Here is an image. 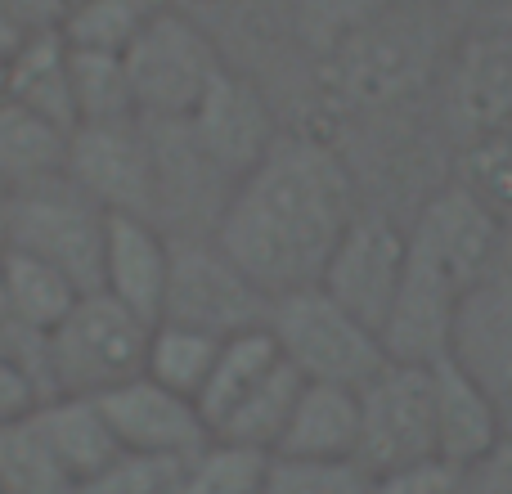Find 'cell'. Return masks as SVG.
Returning <instances> with one entry per match:
<instances>
[{
	"label": "cell",
	"mask_w": 512,
	"mask_h": 494,
	"mask_svg": "<svg viewBox=\"0 0 512 494\" xmlns=\"http://www.w3.org/2000/svg\"><path fill=\"white\" fill-rule=\"evenodd\" d=\"M360 207L355 176L333 144L310 131H279L270 153L230 189L212 243L274 301L315 288Z\"/></svg>",
	"instance_id": "1"
},
{
	"label": "cell",
	"mask_w": 512,
	"mask_h": 494,
	"mask_svg": "<svg viewBox=\"0 0 512 494\" xmlns=\"http://www.w3.org/2000/svg\"><path fill=\"white\" fill-rule=\"evenodd\" d=\"M441 59L445 54L436 45V18L396 0L337 36L333 59H328V86L342 104L378 108L418 90Z\"/></svg>",
	"instance_id": "2"
},
{
	"label": "cell",
	"mask_w": 512,
	"mask_h": 494,
	"mask_svg": "<svg viewBox=\"0 0 512 494\" xmlns=\"http://www.w3.org/2000/svg\"><path fill=\"white\" fill-rule=\"evenodd\" d=\"M131 77L135 113L144 122H185L230 63L221 59L216 41L189 14L153 5L140 23L135 41L122 54Z\"/></svg>",
	"instance_id": "3"
},
{
	"label": "cell",
	"mask_w": 512,
	"mask_h": 494,
	"mask_svg": "<svg viewBox=\"0 0 512 494\" xmlns=\"http://www.w3.org/2000/svg\"><path fill=\"white\" fill-rule=\"evenodd\" d=\"M270 328L279 355L301 373L306 382H328V387L360 391L373 373L387 364L378 333L351 310H342L324 288H297L270 301Z\"/></svg>",
	"instance_id": "4"
},
{
	"label": "cell",
	"mask_w": 512,
	"mask_h": 494,
	"mask_svg": "<svg viewBox=\"0 0 512 494\" xmlns=\"http://www.w3.org/2000/svg\"><path fill=\"white\" fill-rule=\"evenodd\" d=\"M149 333L140 315L108 292H81L59 328L50 333V387L54 396H104L122 382L140 378ZM50 396V400H54Z\"/></svg>",
	"instance_id": "5"
},
{
	"label": "cell",
	"mask_w": 512,
	"mask_h": 494,
	"mask_svg": "<svg viewBox=\"0 0 512 494\" xmlns=\"http://www.w3.org/2000/svg\"><path fill=\"white\" fill-rule=\"evenodd\" d=\"M104 230L108 212L68 176H50L9 194V247L68 274L77 292H99Z\"/></svg>",
	"instance_id": "6"
},
{
	"label": "cell",
	"mask_w": 512,
	"mask_h": 494,
	"mask_svg": "<svg viewBox=\"0 0 512 494\" xmlns=\"http://www.w3.org/2000/svg\"><path fill=\"white\" fill-rule=\"evenodd\" d=\"M270 297L212 239H171V279L158 324H185L207 337L265 328Z\"/></svg>",
	"instance_id": "7"
},
{
	"label": "cell",
	"mask_w": 512,
	"mask_h": 494,
	"mask_svg": "<svg viewBox=\"0 0 512 494\" xmlns=\"http://www.w3.org/2000/svg\"><path fill=\"white\" fill-rule=\"evenodd\" d=\"M360 463L364 477L414 468L436 454V409H432V373L418 364H382L360 391Z\"/></svg>",
	"instance_id": "8"
},
{
	"label": "cell",
	"mask_w": 512,
	"mask_h": 494,
	"mask_svg": "<svg viewBox=\"0 0 512 494\" xmlns=\"http://www.w3.org/2000/svg\"><path fill=\"white\" fill-rule=\"evenodd\" d=\"M441 122L454 144L512 126V32L472 23L441 59Z\"/></svg>",
	"instance_id": "9"
},
{
	"label": "cell",
	"mask_w": 512,
	"mask_h": 494,
	"mask_svg": "<svg viewBox=\"0 0 512 494\" xmlns=\"http://www.w3.org/2000/svg\"><path fill=\"white\" fill-rule=\"evenodd\" d=\"M63 176L86 198H95L108 216H140V221H153L158 185H153V144H149L144 117L77 126V131L68 135Z\"/></svg>",
	"instance_id": "10"
},
{
	"label": "cell",
	"mask_w": 512,
	"mask_h": 494,
	"mask_svg": "<svg viewBox=\"0 0 512 494\" xmlns=\"http://www.w3.org/2000/svg\"><path fill=\"white\" fill-rule=\"evenodd\" d=\"M405 261H409V234L387 212L360 207V216L346 225L342 243L328 256L319 288L378 333L391 301H396L400 279H405Z\"/></svg>",
	"instance_id": "11"
},
{
	"label": "cell",
	"mask_w": 512,
	"mask_h": 494,
	"mask_svg": "<svg viewBox=\"0 0 512 494\" xmlns=\"http://www.w3.org/2000/svg\"><path fill=\"white\" fill-rule=\"evenodd\" d=\"M450 355L499 400V409L512 400V225H504L495 256L463 292Z\"/></svg>",
	"instance_id": "12"
},
{
	"label": "cell",
	"mask_w": 512,
	"mask_h": 494,
	"mask_svg": "<svg viewBox=\"0 0 512 494\" xmlns=\"http://www.w3.org/2000/svg\"><path fill=\"white\" fill-rule=\"evenodd\" d=\"M185 126H189V135H194L198 153H203L230 185H239L256 162L270 153V144L279 140V122H274L265 95L234 68H225L221 77L207 86V95L198 99V108L185 117Z\"/></svg>",
	"instance_id": "13"
},
{
	"label": "cell",
	"mask_w": 512,
	"mask_h": 494,
	"mask_svg": "<svg viewBox=\"0 0 512 494\" xmlns=\"http://www.w3.org/2000/svg\"><path fill=\"white\" fill-rule=\"evenodd\" d=\"M463 288L454 279H445L436 265L418 261L409 252L405 279L396 288L387 319L378 328V342L387 351L391 364H418L432 369L436 360L454 351V319H459Z\"/></svg>",
	"instance_id": "14"
},
{
	"label": "cell",
	"mask_w": 512,
	"mask_h": 494,
	"mask_svg": "<svg viewBox=\"0 0 512 494\" xmlns=\"http://www.w3.org/2000/svg\"><path fill=\"white\" fill-rule=\"evenodd\" d=\"M405 234H409V252H414L418 261L436 265L445 279H454L468 292L472 283H477V274L486 270V261L495 256L504 225H499L459 180H450V185H441L418 207L414 225H409Z\"/></svg>",
	"instance_id": "15"
},
{
	"label": "cell",
	"mask_w": 512,
	"mask_h": 494,
	"mask_svg": "<svg viewBox=\"0 0 512 494\" xmlns=\"http://www.w3.org/2000/svg\"><path fill=\"white\" fill-rule=\"evenodd\" d=\"M104 409L108 427H113L117 445L126 454H158V459H189L198 454L212 432H207L203 414L189 396H176L153 378H131L122 387L95 396Z\"/></svg>",
	"instance_id": "16"
},
{
	"label": "cell",
	"mask_w": 512,
	"mask_h": 494,
	"mask_svg": "<svg viewBox=\"0 0 512 494\" xmlns=\"http://www.w3.org/2000/svg\"><path fill=\"white\" fill-rule=\"evenodd\" d=\"M171 279V239L153 221L140 216H108L104 230V265H99V292L122 301L144 324L162 319Z\"/></svg>",
	"instance_id": "17"
},
{
	"label": "cell",
	"mask_w": 512,
	"mask_h": 494,
	"mask_svg": "<svg viewBox=\"0 0 512 494\" xmlns=\"http://www.w3.org/2000/svg\"><path fill=\"white\" fill-rule=\"evenodd\" d=\"M432 409H436V454L454 468H477L504 441V409L499 400L463 369L454 355L436 360L432 369Z\"/></svg>",
	"instance_id": "18"
},
{
	"label": "cell",
	"mask_w": 512,
	"mask_h": 494,
	"mask_svg": "<svg viewBox=\"0 0 512 494\" xmlns=\"http://www.w3.org/2000/svg\"><path fill=\"white\" fill-rule=\"evenodd\" d=\"M355 450H360V396L351 387L306 382L270 459L355 463Z\"/></svg>",
	"instance_id": "19"
},
{
	"label": "cell",
	"mask_w": 512,
	"mask_h": 494,
	"mask_svg": "<svg viewBox=\"0 0 512 494\" xmlns=\"http://www.w3.org/2000/svg\"><path fill=\"white\" fill-rule=\"evenodd\" d=\"M32 427L41 432V441L50 445V454L59 459V468L68 472L72 490L86 486L90 477L108 468L122 454L113 427H108L104 409L95 396H54L41 400L32 409Z\"/></svg>",
	"instance_id": "20"
},
{
	"label": "cell",
	"mask_w": 512,
	"mask_h": 494,
	"mask_svg": "<svg viewBox=\"0 0 512 494\" xmlns=\"http://www.w3.org/2000/svg\"><path fill=\"white\" fill-rule=\"evenodd\" d=\"M18 108L45 117L59 131H77V113H72V86H68V45H63L59 27L50 32H27L9 54V90Z\"/></svg>",
	"instance_id": "21"
},
{
	"label": "cell",
	"mask_w": 512,
	"mask_h": 494,
	"mask_svg": "<svg viewBox=\"0 0 512 494\" xmlns=\"http://www.w3.org/2000/svg\"><path fill=\"white\" fill-rule=\"evenodd\" d=\"M63 162H68V131L18 108L14 99H0V194H18L27 185L63 176Z\"/></svg>",
	"instance_id": "22"
},
{
	"label": "cell",
	"mask_w": 512,
	"mask_h": 494,
	"mask_svg": "<svg viewBox=\"0 0 512 494\" xmlns=\"http://www.w3.org/2000/svg\"><path fill=\"white\" fill-rule=\"evenodd\" d=\"M77 297V283L68 274H59L54 265L36 261V256L9 247L5 261H0V306H5L9 319H18L32 333L50 337L68 319V310L77 306Z\"/></svg>",
	"instance_id": "23"
},
{
	"label": "cell",
	"mask_w": 512,
	"mask_h": 494,
	"mask_svg": "<svg viewBox=\"0 0 512 494\" xmlns=\"http://www.w3.org/2000/svg\"><path fill=\"white\" fill-rule=\"evenodd\" d=\"M301 387H306V378H301L288 360H279L248 391V396H243L239 405L212 427V441L243 445V450H256V454H274V445H279L283 427H288Z\"/></svg>",
	"instance_id": "24"
},
{
	"label": "cell",
	"mask_w": 512,
	"mask_h": 494,
	"mask_svg": "<svg viewBox=\"0 0 512 494\" xmlns=\"http://www.w3.org/2000/svg\"><path fill=\"white\" fill-rule=\"evenodd\" d=\"M279 346H274L270 328H252V333H239V337H225L221 351H216V364L207 373L203 391H198V414H203L207 432L239 405L243 396L265 378V373L279 364Z\"/></svg>",
	"instance_id": "25"
},
{
	"label": "cell",
	"mask_w": 512,
	"mask_h": 494,
	"mask_svg": "<svg viewBox=\"0 0 512 494\" xmlns=\"http://www.w3.org/2000/svg\"><path fill=\"white\" fill-rule=\"evenodd\" d=\"M68 86H72V113H77V126L140 117L135 113V95H131V77H126L122 54L68 50Z\"/></svg>",
	"instance_id": "26"
},
{
	"label": "cell",
	"mask_w": 512,
	"mask_h": 494,
	"mask_svg": "<svg viewBox=\"0 0 512 494\" xmlns=\"http://www.w3.org/2000/svg\"><path fill=\"white\" fill-rule=\"evenodd\" d=\"M216 351H221V337H207L185 324H153L149 355H144V378L162 382L176 396L198 400V391H203L207 373L216 364Z\"/></svg>",
	"instance_id": "27"
},
{
	"label": "cell",
	"mask_w": 512,
	"mask_h": 494,
	"mask_svg": "<svg viewBox=\"0 0 512 494\" xmlns=\"http://www.w3.org/2000/svg\"><path fill=\"white\" fill-rule=\"evenodd\" d=\"M0 494H72L68 472L32 427V414L0 423Z\"/></svg>",
	"instance_id": "28"
},
{
	"label": "cell",
	"mask_w": 512,
	"mask_h": 494,
	"mask_svg": "<svg viewBox=\"0 0 512 494\" xmlns=\"http://www.w3.org/2000/svg\"><path fill=\"white\" fill-rule=\"evenodd\" d=\"M149 9V0H72L59 23V36L68 50L126 54Z\"/></svg>",
	"instance_id": "29"
},
{
	"label": "cell",
	"mask_w": 512,
	"mask_h": 494,
	"mask_svg": "<svg viewBox=\"0 0 512 494\" xmlns=\"http://www.w3.org/2000/svg\"><path fill=\"white\" fill-rule=\"evenodd\" d=\"M265 468H270V454L207 441L203 450L185 459L171 494H261Z\"/></svg>",
	"instance_id": "30"
},
{
	"label": "cell",
	"mask_w": 512,
	"mask_h": 494,
	"mask_svg": "<svg viewBox=\"0 0 512 494\" xmlns=\"http://www.w3.org/2000/svg\"><path fill=\"white\" fill-rule=\"evenodd\" d=\"M454 180H459L499 225H512V126L463 144Z\"/></svg>",
	"instance_id": "31"
},
{
	"label": "cell",
	"mask_w": 512,
	"mask_h": 494,
	"mask_svg": "<svg viewBox=\"0 0 512 494\" xmlns=\"http://www.w3.org/2000/svg\"><path fill=\"white\" fill-rule=\"evenodd\" d=\"M261 494H373L360 463H297L270 459Z\"/></svg>",
	"instance_id": "32"
},
{
	"label": "cell",
	"mask_w": 512,
	"mask_h": 494,
	"mask_svg": "<svg viewBox=\"0 0 512 494\" xmlns=\"http://www.w3.org/2000/svg\"><path fill=\"white\" fill-rule=\"evenodd\" d=\"M185 468V459H158V454H117L99 477H90L86 486L72 494H171L176 477Z\"/></svg>",
	"instance_id": "33"
},
{
	"label": "cell",
	"mask_w": 512,
	"mask_h": 494,
	"mask_svg": "<svg viewBox=\"0 0 512 494\" xmlns=\"http://www.w3.org/2000/svg\"><path fill=\"white\" fill-rule=\"evenodd\" d=\"M463 490H468V472L445 459H423L414 468L373 477V494H463Z\"/></svg>",
	"instance_id": "34"
},
{
	"label": "cell",
	"mask_w": 512,
	"mask_h": 494,
	"mask_svg": "<svg viewBox=\"0 0 512 494\" xmlns=\"http://www.w3.org/2000/svg\"><path fill=\"white\" fill-rule=\"evenodd\" d=\"M468 494H512V436H504L477 468H468Z\"/></svg>",
	"instance_id": "35"
},
{
	"label": "cell",
	"mask_w": 512,
	"mask_h": 494,
	"mask_svg": "<svg viewBox=\"0 0 512 494\" xmlns=\"http://www.w3.org/2000/svg\"><path fill=\"white\" fill-rule=\"evenodd\" d=\"M5 5H9V14L18 18L23 32H50V27L63 23L72 0H5Z\"/></svg>",
	"instance_id": "36"
},
{
	"label": "cell",
	"mask_w": 512,
	"mask_h": 494,
	"mask_svg": "<svg viewBox=\"0 0 512 494\" xmlns=\"http://www.w3.org/2000/svg\"><path fill=\"white\" fill-rule=\"evenodd\" d=\"M23 27H18V18L14 14H9V5H5V0H0V50H14V45L18 41H23Z\"/></svg>",
	"instance_id": "37"
},
{
	"label": "cell",
	"mask_w": 512,
	"mask_h": 494,
	"mask_svg": "<svg viewBox=\"0 0 512 494\" xmlns=\"http://www.w3.org/2000/svg\"><path fill=\"white\" fill-rule=\"evenodd\" d=\"M472 23H495V27H508L512 32V0H495V5H490L481 18H472Z\"/></svg>",
	"instance_id": "38"
},
{
	"label": "cell",
	"mask_w": 512,
	"mask_h": 494,
	"mask_svg": "<svg viewBox=\"0 0 512 494\" xmlns=\"http://www.w3.org/2000/svg\"><path fill=\"white\" fill-rule=\"evenodd\" d=\"M445 5H450L454 14H472V18H481L490 5H495V0H445Z\"/></svg>",
	"instance_id": "39"
},
{
	"label": "cell",
	"mask_w": 512,
	"mask_h": 494,
	"mask_svg": "<svg viewBox=\"0 0 512 494\" xmlns=\"http://www.w3.org/2000/svg\"><path fill=\"white\" fill-rule=\"evenodd\" d=\"M9 252V194H0V261Z\"/></svg>",
	"instance_id": "40"
},
{
	"label": "cell",
	"mask_w": 512,
	"mask_h": 494,
	"mask_svg": "<svg viewBox=\"0 0 512 494\" xmlns=\"http://www.w3.org/2000/svg\"><path fill=\"white\" fill-rule=\"evenodd\" d=\"M9 54L14 50H0V99H5V90H9Z\"/></svg>",
	"instance_id": "41"
}]
</instances>
